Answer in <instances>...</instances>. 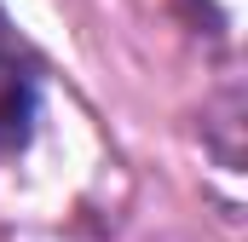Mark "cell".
Returning <instances> with one entry per match:
<instances>
[{
	"label": "cell",
	"instance_id": "obj_1",
	"mask_svg": "<svg viewBox=\"0 0 248 242\" xmlns=\"http://www.w3.org/2000/svg\"><path fill=\"white\" fill-rule=\"evenodd\" d=\"M41 116V69L0 17V156L23 150Z\"/></svg>",
	"mask_w": 248,
	"mask_h": 242
}]
</instances>
